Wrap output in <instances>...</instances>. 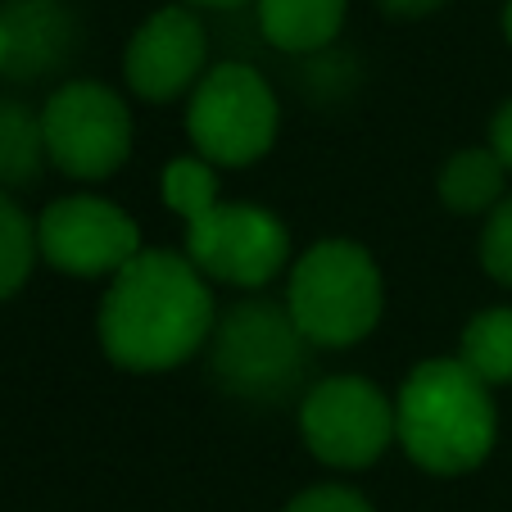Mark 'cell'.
<instances>
[{"instance_id":"13","label":"cell","mask_w":512,"mask_h":512,"mask_svg":"<svg viewBox=\"0 0 512 512\" xmlns=\"http://www.w3.org/2000/svg\"><path fill=\"white\" fill-rule=\"evenodd\" d=\"M503 173L508 168L494 150H481V145L458 150L440 173V200L454 213H494L503 204Z\"/></svg>"},{"instance_id":"24","label":"cell","mask_w":512,"mask_h":512,"mask_svg":"<svg viewBox=\"0 0 512 512\" xmlns=\"http://www.w3.org/2000/svg\"><path fill=\"white\" fill-rule=\"evenodd\" d=\"M503 32H508V41H512V0H508V10H503Z\"/></svg>"},{"instance_id":"11","label":"cell","mask_w":512,"mask_h":512,"mask_svg":"<svg viewBox=\"0 0 512 512\" xmlns=\"http://www.w3.org/2000/svg\"><path fill=\"white\" fill-rule=\"evenodd\" d=\"M10 28V73L14 78H41L68 50V14L55 0H14L0 14Z\"/></svg>"},{"instance_id":"3","label":"cell","mask_w":512,"mask_h":512,"mask_svg":"<svg viewBox=\"0 0 512 512\" xmlns=\"http://www.w3.org/2000/svg\"><path fill=\"white\" fill-rule=\"evenodd\" d=\"M386 290L372 254L354 241H318L290 268L286 313L318 349L358 345L381 318Z\"/></svg>"},{"instance_id":"7","label":"cell","mask_w":512,"mask_h":512,"mask_svg":"<svg viewBox=\"0 0 512 512\" xmlns=\"http://www.w3.org/2000/svg\"><path fill=\"white\" fill-rule=\"evenodd\" d=\"M186 259L213 281L259 290L286 268L290 236L277 213L218 200L186 223Z\"/></svg>"},{"instance_id":"9","label":"cell","mask_w":512,"mask_h":512,"mask_svg":"<svg viewBox=\"0 0 512 512\" xmlns=\"http://www.w3.org/2000/svg\"><path fill=\"white\" fill-rule=\"evenodd\" d=\"M37 254L68 277H114L141 254V232L100 195H64L37 218Z\"/></svg>"},{"instance_id":"18","label":"cell","mask_w":512,"mask_h":512,"mask_svg":"<svg viewBox=\"0 0 512 512\" xmlns=\"http://www.w3.org/2000/svg\"><path fill=\"white\" fill-rule=\"evenodd\" d=\"M481 263L494 281L512 286V195L490 213L485 223V236H481Z\"/></svg>"},{"instance_id":"15","label":"cell","mask_w":512,"mask_h":512,"mask_svg":"<svg viewBox=\"0 0 512 512\" xmlns=\"http://www.w3.org/2000/svg\"><path fill=\"white\" fill-rule=\"evenodd\" d=\"M458 363L485 386H508L512 381V309H485L463 327Z\"/></svg>"},{"instance_id":"21","label":"cell","mask_w":512,"mask_h":512,"mask_svg":"<svg viewBox=\"0 0 512 512\" xmlns=\"http://www.w3.org/2000/svg\"><path fill=\"white\" fill-rule=\"evenodd\" d=\"M386 5V14H395V19H426V14H435L445 0H381Z\"/></svg>"},{"instance_id":"22","label":"cell","mask_w":512,"mask_h":512,"mask_svg":"<svg viewBox=\"0 0 512 512\" xmlns=\"http://www.w3.org/2000/svg\"><path fill=\"white\" fill-rule=\"evenodd\" d=\"M10 68V28H5V19H0V73Z\"/></svg>"},{"instance_id":"17","label":"cell","mask_w":512,"mask_h":512,"mask_svg":"<svg viewBox=\"0 0 512 512\" xmlns=\"http://www.w3.org/2000/svg\"><path fill=\"white\" fill-rule=\"evenodd\" d=\"M218 200H223V195H218L213 164H204V159H173V164L164 168V204L173 213H182L186 223Z\"/></svg>"},{"instance_id":"4","label":"cell","mask_w":512,"mask_h":512,"mask_svg":"<svg viewBox=\"0 0 512 512\" xmlns=\"http://www.w3.org/2000/svg\"><path fill=\"white\" fill-rule=\"evenodd\" d=\"M277 96L250 64H218L200 78L186 109V132L204 164L245 168L277 141Z\"/></svg>"},{"instance_id":"16","label":"cell","mask_w":512,"mask_h":512,"mask_svg":"<svg viewBox=\"0 0 512 512\" xmlns=\"http://www.w3.org/2000/svg\"><path fill=\"white\" fill-rule=\"evenodd\" d=\"M32 259H37V227L28 213L0 191V300H10L14 290L28 281Z\"/></svg>"},{"instance_id":"14","label":"cell","mask_w":512,"mask_h":512,"mask_svg":"<svg viewBox=\"0 0 512 512\" xmlns=\"http://www.w3.org/2000/svg\"><path fill=\"white\" fill-rule=\"evenodd\" d=\"M46 164V136L41 114H32L19 100H0V191L10 195L19 186H32Z\"/></svg>"},{"instance_id":"5","label":"cell","mask_w":512,"mask_h":512,"mask_svg":"<svg viewBox=\"0 0 512 512\" xmlns=\"http://www.w3.org/2000/svg\"><path fill=\"white\" fill-rule=\"evenodd\" d=\"M309 368V340L277 304H236L213 336V372L241 399H286Z\"/></svg>"},{"instance_id":"23","label":"cell","mask_w":512,"mask_h":512,"mask_svg":"<svg viewBox=\"0 0 512 512\" xmlns=\"http://www.w3.org/2000/svg\"><path fill=\"white\" fill-rule=\"evenodd\" d=\"M191 5H200V10H236L245 0H191Z\"/></svg>"},{"instance_id":"12","label":"cell","mask_w":512,"mask_h":512,"mask_svg":"<svg viewBox=\"0 0 512 512\" xmlns=\"http://www.w3.org/2000/svg\"><path fill=\"white\" fill-rule=\"evenodd\" d=\"M345 0H259V32L286 55H313L340 37Z\"/></svg>"},{"instance_id":"19","label":"cell","mask_w":512,"mask_h":512,"mask_svg":"<svg viewBox=\"0 0 512 512\" xmlns=\"http://www.w3.org/2000/svg\"><path fill=\"white\" fill-rule=\"evenodd\" d=\"M286 512H372V503L345 485H313L300 499H290Z\"/></svg>"},{"instance_id":"8","label":"cell","mask_w":512,"mask_h":512,"mask_svg":"<svg viewBox=\"0 0 512 512\" xmlns=\"http://www.w3.org/2000/svg\"><path fill=\"white\" fill-rule=\"evenodd\" d=\"M300 431L327 467H368L395 440V404L363 377H327L304 395Z\"/></svg>"},{"instance_id":"1","label":"cell","mask_w":512,"mask_h":512,"mask_svg":"<svg viewBox=\"0 0 512 512\" xmlns=\"http://www.w3.org/2000/svg\"><path fill=\"white\" fill-rule=\"evenodd\" d=\"M209 336V277L177 250H141L100 300V345L123 372H168Z\"/></svg>"},{"instance_id":"6","label":"cell","mask_w":512,"mask_h":512,"mask_svg":"<svg viewBox=\"0 0 512 512\" xmlns=\"http://www.w3.org/2000/svg\"><path fill=\"white\" fill-rule=\"evenodd\" d=\"M41 136L59 173L100 182L132 155V114L100 82H64L41 109Z\"/></svg>"},{"instance_id":"2","label":"cell","mask_w":512,"mask_h":512,"mask_svg":"<svg viewBox=\"0 0 512 512\" xmlns=\"http://www.w3.org/2000/svg\"><path fill=\"white\" fill-rule=\"evenodd\" d=\"M395 435L422 472L463 476L481 467L499 435L490 386L458 358H426L408 372L395 404Z\"/></svg>"},{"instance_id":"10","label":"cell","mask_w":512,"mask_h":512,"mask_svg":"<svg viewBox=\"0 0 512 512\" xmlns=\"http://www.w3.org/2000/svg\"><path fill=\"white\" fill-rule=\"evenodd\" d=\"M204 59H209L204 23L191 10H182V5H168V10H155L132 32L123 55V73H127V87L141 100L168 105L182 91L200 87Z\"/></svg>"},{"instance_id":"20","label":"cell","mask_w":512,"mask_h":512,"mask_svg":"<svg viewBox=\"0 0 512 512\" xmlns=\"http://www.w3.org/2000/svg\"><path fill=\"white\" fill-rule=\"evenodd\" d=\"M490 150L503 159V168H512V100L494 114V123H490Z\"/></svg>"}]
</instances>
